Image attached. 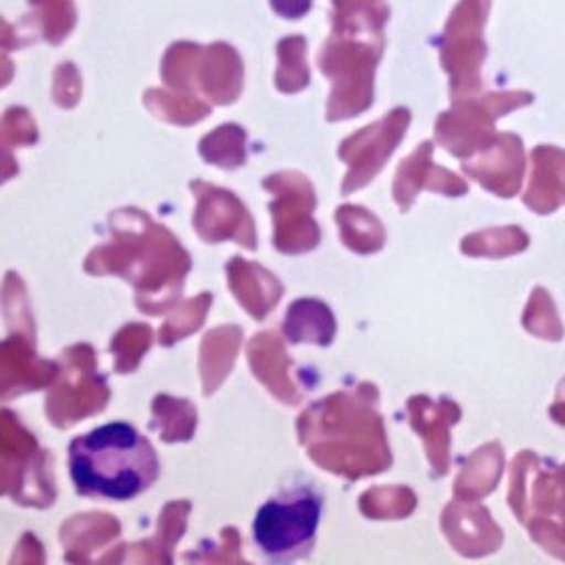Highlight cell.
<instances>
[{"label":"cell","instance_id":"cell-1","mask_svg":"<svg viewBox=\"0 0 565 565\" xmlns=\"http://www.w3.org/2000/svg\"><path fill=\"white\" fill-rule=\"evenodd\" d=\"M70 471L82 493L128 501L152 487L160 460L131 424L109 423L71 443Z\"/></svg>","mask_w":565,"mask_h":565},{"label":"cell","instance_id":"cell-2","mask_svg":"<svg viewBox=\"0 0 565 565\" xmlns=\"http://www.w3.org/2000/svg\"><path fill=\"white\" fill-rule=\"evenodd\" d=\"M323 511V494L307 479L285 484L253 521V543L267 562L291 564L311 552Z\"/></svg>","mask_w":565,"mask_h":565}]
</instances>
